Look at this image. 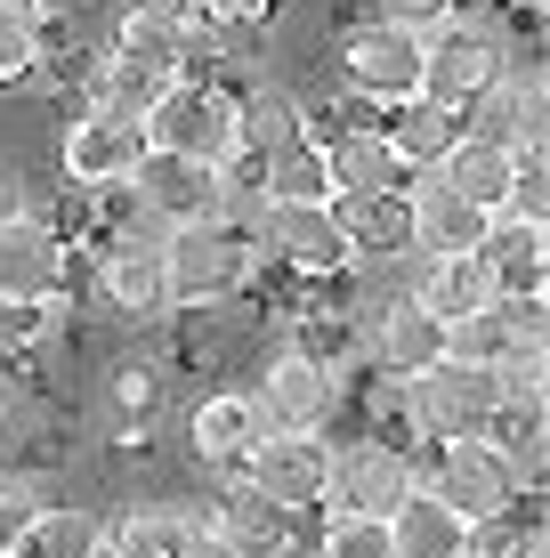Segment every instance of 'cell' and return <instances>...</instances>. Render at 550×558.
<instances>
[{
    "label": "cell",
    "instance_id": "obj_26",
    "mask_svg": "<svg viewBox=\"0 0 550 558\" xmlns=\"http://www.w3.org/2000/svg\"><path fill=\"white\" fill-rule=\"evenodd\" d=\"M113 558H179V502H122L106 518Z\"/></svg>",
    "mask_w": 550,
    "mask_h": 558
},
{
    "label": "cell",
    "instance_id": "obj_25",
    "mask_svg": "<svg viewBox=\"0 0 550 558\" xmlns=\"http://www.w3.org/2000/svg\"><path fill=\"white\" fill-rule=\"evenodd\" d=\"M89 113H122V122H138L146 130V113L162 106V73H146V65H130V57H98V65H89Z\"/></svg>",
    "mask_w": 550,
    "mask_h": 558
},
{
    "label": "cell",
    "instance_id": "obj_30",
    "mask_svg": "<svg viewBox=\"0 0 550 558\" xmlns=\"http://www.w3.org/2000/svg\"><path fill=\"white\" fill-rule=\"evenodd\" d=\"M33 73H41V9L0 0V89L33 82Z\"/></svg>",
    "mask_w": 550,
    "mask_h": 558
},
{
    "label": "cell",
    "instance_id": "obj_2",
    "mask_svg": "<svg viewBox=\"0 0 550 558\" xmlns=\"http://www.w3.org/2000/svg\"><path fill=\"white\" fill-rule=\"evenodd\" d=\"M162 276H170V307H219L259 276V243L227 219L203 227H170L162 235Z\"/></svg>",
    "mask_w": 550,
    "mask_h": 558
},
{
    "label": "cell",
    "instance_id": "obj_18",
    "mask_svg": "<svg viewBox=\"0 0 550 558\" xmlns=\"http://www.w3.org/2000/svg\"><path fill=\"white\" fill-rule=\"evenodd\" d=\"M462 138L502 146V154L542 146V82H510V73H494V89H478V98L462 106Z\"/></svg>",
    "mask_w": 550,
    "mask_h": 558
},
{
    "label": "cell",
    "instance_id": "obj_17",
    "mask_svg": "<svg viewBox=\"0 0 550 558\" xmlns=\"http://www.w3.org/2000/svg\"><path fill=\"white\" fill-rule=\"evenodd\" d=\"M49 292H65V243L49 235L41 210L0 219V300L9 307H41Z\"/></svg>",
    "mask_w": 550,
    "mask_h": 558
},
{
    "label": "cell",
    "instance_id": "obj_32",
    "mask_svg": "<svg viewBox=\"0 0 550 558\" xmlns=\"http://www.w3.org/2000/svg\"><path fill=\"white\" fill-rule=\"evenodd\" d=\"M325 558H396V550H389V526H372V518H332Z\"/></svg>",
    "mask_w": 550,
    "mask_h": 558
},
{
    "label": "cell",
    "instance_id": "obj_12",
    "mask_svg": "<svg viewBox=\"0 0 550 558\" xmlns=\"http://www.w3.org/2000/svg\"><path fill=\"white\" fill-rule=\"evenodd\" d=\"M65 186H82V195H106V186H130V170L146 162V130L122 122V113H82V122L65 130Z\"/></svg>",
    "mask_w": 550,
    "mask_h": 558
},
{
    "label": "cell",
    "instance_id": "obj_14",
    "mask_svg": "<svg viewBox=\"0 0 550 558\" xmlns=\"http://www.w3.org/2000/svg\"><path fill=\"white\" fill-rule=\"evenodd\" d=\"M89 283H98V300H113L122 316H162L170 307L162 235H106L98 252H89Z\"/></svg>",
    "mask_w": 550,
    "mask_h": 558
},
{
    "label": "cell",
    "instance_id": "obj_34",
    "mask_svg": "<svg viewBox=\"0 0 550 558\" xmlns=\"http://www.w3.org/2000/svg\"><path fill=\"white\" fill-rule=\"evenodd\" d=\"M33 518H41V494H33L25 477H9V486H0V558L16 550V534H25Z\"/></svg>",
    "mask_w": 550,
    "mask_h": 558
},
{
    "label": "cell",
    "instance_id": "obj_8",
    "mask_svg": "<svg viewBox=\"0 0 550 558\" xmlns=\"http://www.w3.org/2000/svg\"><path fill=\"white\" fill-rule=\"evenodd\" d=\"M340 82H349L356 106H405L421 98V33L405 25H356L349 41H340Z\"/></svg>",
    "mask_w": 550,
    "mask_h": 558
},
{
    "label": "cell",
    "instance_id": "obj_15",
    "mask_svg": "<svg viewBox=\"0 0 550 558\" xmlns=\"http://www.w3.org/2000/svg\"><path fill=\"white\" fill-rule=\"evenodd\" d=\"M469 259L494 276V300H550V243H542V219L494 210Z\"/></svg>",
    "mask_w": 550,
    "mask_h": 558
},
{
    "label": "cell",
    "instance_id": "obj_38",
    "mask_svg": "<svg viewBox=\"0 0 550 558\" xmlns=\"http://www.w3.org/2000/svg\"><path fill=\"white\" fill-rule=\"evenodd\" d=\"M98 558H113V550H106V543H98Z\"/></svg>",
    "mask_w": 550,
    "mask_h": 558
},
{
    "label": "cell",
    "instance_id": "obj_20",
    "mask_svg": "<svg viewBox=\"0 0 550 558\" xmlns=\"http://www.w3.org/2000/svg\"><path fill=\"white\" fill-rule=\"evenodd\" d=\"M389 138V154L405 162V179H429V170L453 154V138H462V113H445V106H429V98H405V106H389V122H372Z\"/></svg>",
    "mask_w": 550,
    "mask_h": 558
},
{
    "label": "cell",
    "instance_id": "obj_7",
    "mask_svg": "<svg viewBox=\"0 0 550 558\" xmlns=\"http://www.w3.org/2000/svg\"><path fill=\"white\" fill-rule=\"evenodd\" d=\"M146 146L179 154V162H219L235 146V89L219 82H170L162 106L146 113Z\"/></svg>",
    "mask_w": 550,
    "mask_h": 558
},
{
    "label": "cell",
    "instance_id": "obj_6",
    "mask_svg": "<svg viewBox=\"0 0 550 558\" xmlns=\"http://www.w3.org/2000/svg\"><path fill=\"white\" fill-rule=\"evenodd\" d=\"M259 267H276V276H292L308 292V283L349 276V243H340L325 203H268V219H259Z\"/></svg>",
    "mask_w": 550,
    "mask_h": 558
},
{
    "label": "cell",
    "instance_id": "obj_5",
    "mask_svg": "<svg viewBox=\"0 0 550 558\" xmlns=\"http://www.w3.org/2000/svg\"><path fill=\"white\" fill-rule=\"evenodd\" d=\"M252 405L283 437H325L332 413H340V364L308 356V349H276L268 373H259V389H252Z\"/></svg>",
    "mask_w": 550,
    "mask_h": 558
},
{
    "label": "cell",
    "instance_id": "obj_13",
    "mask_svg": "<svg viewBox=\"0 0 550 558\" xmlns=\"http://www.w3.org/2000/svg\"><path fill=\"white\" fill-rule=\"evenodd\" d=\"M486 235V210L462 203L453 186L429 170V179H405V252L421 259H469Z\"/></svg>",
    "mask_w": 550,
    "mask_h": 558
},
{
    "label": "cell",
    "instance_id": "obj_19",
    "mask_svg": "<svg viewBox=\"0 0 550 558\" xmlns=\"http://www.w3.org/2000/svg\"><path fill=\"white\" fill-rule=\"evenodd\" d=\"M325 179H332V195H405V162H396L389 138L372 130V113L325 146Z\"/></svg>",
    "mask_w": 550,
    "mask_h": 558
},
{
    "label": "cell",
    "instance_id": "obj_33",
    "mask_svg": "<svg viewBox=\"0 0 550 558\" xmlns=\"http://www.w3.org/2000/svg\"><path fill=\"white\" fill-rule=\"evenodd\" d=\"M453 16H462V0H381V25H405V33H445Z\"/></svg>",
    "mask_w": 550,
    "mask_h": 558
},
{
    "label": "cell",
    "instance_id": "obj_10",
    "mask_svg": "<svg viewBox=\"0 0 550 558\" xmlns=\"http://www.w3.org/2000/svg\"><path fill=\"white\" fill-rule=\"evenodd\" d=\"M325 470H332V437H283V429H268L252 453H243V486H252L259 502L292 510V518L325 502Z\"/></svg>",
    "mask_w": 550,
    "mask_h": 558
},
{
    "label": "cell",
    "instance_id": "obj_24",
    "mask_svg": "<svg viewBox=\"0 0 550 558\" xmlns=\"http://www.w3.org/2000/svg\"><path fill=\"white\" fill-rule=\"evenodd\" d=\"M438 179L453 186L462 203H478L486 219L510 203V179H518V154H502V146H478V138H453V154L438 162Z\"/></svg>",
    "mask_w": 550,
    "mask_h": 558
},
{
    "label": "cell",
    "instance_id": "obj_22",
    "mask_svg": "<svg viewBox=\"0 0 550 558\" xmlns=\"http://www.w3.org/2000/svg\"><path fill=\"white\" fill-rule=\"evenodd\" d=\"M292 550V510L259 502L252 486L219 494V558H283Z\"/></svg>",
    "mask_w": 550,
    "mask_h": 558
},
{
    "label": "cell",
    "instance_id": "obj_16",
    "mask_svg": "<svg viewBox=\"0 0 550 558\" xmlns=\"http://www.w3.org/2000/svg\"><path fill=\"white\" fill-rule=\"evenodd\" d=\"M259 437H268V421H259L252 389H211L195 413H186V446L211 461L219 486H243V453H252Z\"/></svg>",
    "mask_w": 550,
    "mask_h": 558
},
{
    "label": "cell",
    "instance_id": "obj_3",
    "mask_svg": "<svg viewBox=\"0 0 550 558\" xmlns=\"http://www.w3.org/2000/svg\"><path fill=\"white\" fill-rule=\"evenodd\" d=\"M405 461H413V486L438 494L462 526H486V518L518 510V486H510L502 453L486 437H469V446H405Z\"/></svg>",
    "mask_w": 550,
    "mask_h": 558
},
{
    "label": "cell",
    "instance_id": "obj_23",
    "mask_svg": "<svg viewBox=\"0 0 550 558\" xmlns=\"http://www.w3.org/2000/svg\"><path fill=\"white\" fill-rule=\"evenodd\" d=\"M389 550L396 558H462L469 550V526L438 502V494L413 486L405 502H396V518H389Z\"/></svg>",
    "mask_w": 550,
    "mask_h": 558
},
{
    "label": "cell",
    "instance_id": "obj_21",
    "mask_svg": "<svg viewBox=\"0 0 550 558\" xmlns=\"http://www.w3.org/2000/svg\"><path fill=\"white\" fill-rule=\"evenodd\" d=\"M332 227L349 243V267H372V259H396L405 252V195H332Z\"/></svg>",
    "mask_w": 550,
    "mask_h": 558
},
{
    "label": "cell",
    "instance_id": "obj_35",
    "mask_svg": "<svg viewBox=\"0 0 550 558\" xmlns=\"http://www.w3.org/2000/svg\"><path fill=\"white\" fill-rule=\"evenodd\" d=\"M33 332H41V324H33V307H9V300H0V356H9V349H25Z\"/></svg>",
    "mask_w": 550,
    "mask_h": 558
},
{
    "label": "cell",
    "instance_id": "obj_9",
    "mask_svg": "<svg viewBox=\"0 0 550 558\" xmlns=\"http://www.w3.org/2000/svg\"><path fill=\"white\" fill-rule=\"evenodd\" d=\"M356 349L372 356V373H381V380H421L429 364L445 356V324H429L421 300L381 292L372 307H356Z\"/></svg>",
    "mask_w": 550,
    "mask_h": 558
},
{
    "label": "cell",
    "instance_id": "obj_28",
    "mask_svg": "<svg viewBox=\"0 0 550 558\" xmlns=\"http://www.w3.org/2000/svg\"><path fill=\"white\" fill-rule=\"evenodd\" d=\"M268 203H332L325 146H308V138H283V146L268 154Z\"/></svg>",
    "mask_w": 550,
    "mask_h": 558
},
{
    "label": "cell",
    "instance_id": "obj_11",
    "mask_svg": "<svg viewBox=\"0 0 550 558\" xmlns=\"http://www.w3.org/2000/svg\"><path fill=\"white\" fill-rule=\"evenodd\" d=\"M130 203H138L162 235L170 227H203V219H219V179H211V162H179V154L146 146V162L130 170Z\"/></svg>",
    "mask_w": 550,
    "mask_h": 558
},
{
    "label": "cell",
    "instance_id": "obj_29",
    "mask_svg": "<svg viewBox=\"0 0 550 558\" xmlns=\"http://www.w3.org/2000/svg\"><path fill=\"white\" fill-rule=\"evenodd\" d=\"M518 349L510 340V324H502V300L486 307V316H469V324H445V364H469V373H502V356Z\"/></svg>",
    "mask_w": 550,
    "mask_h": 558
},
{
    "label": "cell",
    "instance_id": "obj_4",
    "mask_svg": "<svg viewBox=\"0 0 550 558\" xmlns=\"http://www.w3.org/2000/svg\"><path fill=\"white\" fill-rule=\"evenodd\" d=\"M413 494V461L405 446H389V437H349V446H332V470H325V518H372V526H389L396 502Z\"/></svg>",
    "mask_w": 550,
    "mask_h": 558
},
{
    "label": "cell",
    "instance_id": "obj_31",
    "mask_svg": "<svg viewBox=\"0 0 550 558\" xmlns=\"http://www.w3.org/2000/svg\"><path fill=\"white\" fill-rule=\"evenodd\" d=\"M155 413H162V373L155 364H122V373H113V421L138 429V421H155Z\"/></svg>",
    "mask_w": 550,
    "mask_h": 558
},
{
    "label": "cell",
    "instance_id": "obj_1",
    "mask_svg": "<svg viewBox=\"0 0 550 558\" xmlns=\"http://www.w3.org/2000/svg\"><path fill=\"white\" fill-rule=\"evenodd\" d=\"M396 405H405V437L413 446H469V437L494 429L502 389L494 373H469V364H429L421 380H396Z\"/></svg>",
    "mask_w": 550,
    "mask_h": 558
},
{
    "label": "cell",
    "instance_id": "obj_37",
    "mask_svg": "<svg viewBox=\"0 0 550 558\" xmlns=\"http://www.w3.org/2000/svg\"><path fill=\"white\" fill-rule=\"evenodd\" d=\"M510 558H542V526H526V534H518V550H510Z\"/></svg>",
    "mask_w": 550,
    "mask_h": 558
},
{
    "label": "cell",
    "instance_id": "obj_27",
    "mask_svg": "<svg viewBox=\"0 0 550 558\" xmlns=\"http://www.w3.org/2000/svg\"><path fill=\"white\" fill-rule=\"evenodd\" d=\"M98 543H106V518H89V510H41L25 534H16V550L9 558H98Z\"/></svg>",
    "mask_w": 550,
    "mask_h": 558
},
{
    "label": "cell",
    "instance_id": "obj_36",
    "mask_svg": "<svg viewBox=\"0 0 550 558\" xmlns=\"http://www.w3.org/2000/svg\"><path fill=\"white\" fill-rule=\"evenodd\" d=\"M25 210H33V203H25V186H16V170L0 162V219H25Z\"/></svg>",
    "mask_w": 550,
    "mask_h": 558
}]
</instances>
